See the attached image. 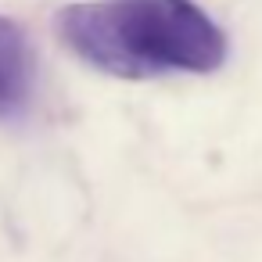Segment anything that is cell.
<instances>
[{
	"label": "cell",
	"instance_id": "cell-1",
	"mask_svg": "<svg viewBox=\"0 0 262 262\" xmlns=\"http://www.w3.org/2000/svg\"><path fill=\"white\" fill-rule=\"evenodd\" d=\"M61 40L119 79L162 72L208 76L226 61V36L194 0H94L58 15Z\"/></svg>",
	"mask_w": 262,
	"mask_h": 262
},
{
	"label": "cell",
	"instance_id": "cell-2",
	"mask_svg": "<svg viewBox=\"0 0 262 262\" xmlns=\"http://www.w3.org/2000/svg\"><path fill=\"white\" fill-rule=\"evenodd\" d=\"M36 86V61L18 22L0 15V122L18 119Z\"/></svg>",
	"mask_w": 262,
	"mask_h": 262
}]
</instances>
